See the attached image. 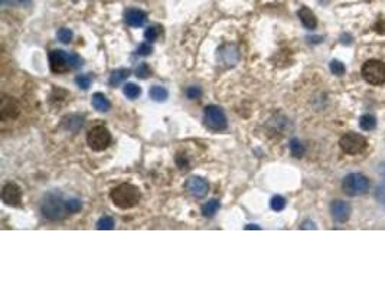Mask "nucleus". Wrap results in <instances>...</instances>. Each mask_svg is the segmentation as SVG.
Wrapping results in <instances>:
<instances>
[{
	"label": "nucleus",
	"mask_w": 385,
	"mask_h": 288,
	"mask_svg": "<svg viewBox=\"0 0 385 288\" xmlns=\"http://www.w3.org/2000/svg\"><path fill=\"white\" fill-rule=\"evenodd\" d=\"M49 66L54 74H64L71 69L83 66V58L76 54H69L62 49H54L49 52Z\"/></svg>",
	"instance_id": "f257e3e1"
},
{
	"label": "nucleus",
	"mask_w": 385,
	"mask_h": 288,
	"mask_svg": "<svg viewBox=\"0 0 385 288\" xmlns=\"http://www.w3.org/2000/svg\"><path fill=\"white\" fill-rule=\"evenodd\" d=\"M140 190L132 183H122L111 190V200L120 209H132L140 202Z\"/></svg>",
	"instance_id": "f03ea898"
},
{
	"label": "nucleus",
	"mask_w": 385,
	"mask_h": 288,
	"mask_svg": "<svg viewBox=\"0 0 385 288\" xmlns=\"http://www.w3.org/2000/svg\"><path fill=\"white\" fill-rule=\"evenodd\" d=\"M41 212L47 219H51V221L64 219L68 215L66 200H64V196L58 193V192H52V193L45 195L42 203H41Z\"/></svg>",
	"instance_id": "7ed1b4c3"
},
{
	"label": "nucleus",
	"mask_w": 385,
	"mask_h": 288,
	"mask_svg": "<svg viewBox=\"0 0 385 288\" xmlns=\"http://www.w3.org/2000/svg\"><path fill=\"white\" fill-rule=\"evenodd\" d=\"M369 186H371L369 179L362 173H349L342 183L343 192L348 196H354V197L366 195L369 192Z\"/></svg>",
	"instance_id": "20e7f679"
},
{
	"label": "nucleus",
	"mask_w": 385,
	"mask_h": 288,
	"mask_svg": "<svg viewBox=\"0 0 385 288\" xmlns=\"http://www.w3.org/2000/svg\"><path fill=\"white\" fill-rule=\"evenodd\" d=\"M361 74L368 84L382 85L385 83V64L378 59H369L362 65Z\"/></svg>",
	"instance_id": "39448f33"
},
{
	"label": "nucleus",
	"mask_w": 385,
	"mask_h": 288,
	"mask_svg": "<svg viewBox=\"0 0 385 288\" xmlns=\"http://www.w3.org/2000/svg\"><path fill=\"white\" fill-rule=\"evenodd\" d=\"M87 143L94 151H103L111 144V133L104 126H95L87 133Z\"/></svg>",
	"instance_id": "423d86ee"
},
{
	"label": "nucleus",
	"mask_w": 385,
	"mask_h": 288,
	"mask_svg": "<svg viewBox=\"0 0 385 288\" xmlns=\"http://www.w3.org/2000/svg\"><path fill=\"white\" fill-rule=\"evenodd\" d=\"M339 146L346 154L355 156L365 151L368 147V140L358 133H346L339 141Z\"/></svg>",
	"instance_id": "0eeeda50"
},
{
	"label": "nucleus",
	"mask_w": 385,
	"mask_h": 288,
	"mask_svg": "<svg viewBox=\"0 0 385 288\" xmlns=\"http://www.w3.org/2000/svg\"><path fill=\"white\" fill-rule=\"evenodd\" d=\"M204 121L207 124L208 129L214 131H222L225 130L228 126L226 115L222 108L216 107V105H209L204 111Z\"/></svg>",
	"instance_id": "6e6552de"
},
{
	"label": "nucleus",
	"mask_w": 385,
	"mask_h": 288,
	"mask_svg": "<svg viewBox=\"0 0 385 288\" xmlns=\"http://www.w3.org/2000/svg\"><path fill=\"white\" fill-rule=\"evenodd\" d=\"M2 200L8 206H20L22 203V190L16 183H6L2 190Z\"/></svg>",
	"instance_id": "1a4fd4ad"
},
{
	"label": "nucleus",
	"mask_w": 385,
	"mask_h": 288,
	"mask_svg": "<svg viewBox=\"0 0 385 288\" xmlns=\"http://www.w3.org/2000/svg\"><path fill=\"white\" fill-rule=\"evenodd\" d=\"M185 187L194 197H204L208 193L209 185L204 177L192 176L190 179H188Z\"/></svg>",
	"instance_id": "9d476101"
},
{
	"label": "nucleus",
	"mask_w": 385,
	"mask_h": 288,
	"mask_svg": "<svg viewBox=\"0 0 385 288\" xmlns=\"http://www.w3.org/2000/svg\"><path fill=\"white\" fill-rule=\"evenodd\" d=\"M20 108L18 102L9 97L2 98V107H0V117L2 120H13L19 115Z\"/></svg>",
	"instance_id": "9b49d317"
},
{
	"label": "nucleus",
	"mask_w": 385,
	"mask_h": 288,
	"mask_svg": "<svg viewBox=\"0 0 385 288\" xmlns=\"http://www.w3.org/2000/svg\"><path fill=\"white\" fill-rule=\"evenodd\" d=\"M330 212H332V216L333 219L338 223H345L348 222L349 219V215H351V208L346 202L343 200H333L332 202V206H330Z\"/></svg>",
	"instance_id": "f8f14e48"
},
{
	"label": "nucleus",
	"mask_w": 385,
	"mask_h": 288,
	"mask_svg": "<svg viewBox=\"0 0 385 288\" xmlns=\"http://www.w3.org/2000/svg\"><path fill=\"white\" fill-rule=\"evenodd\" d=\"M124 19H126V23L133 28H141L147 20V15L140 9H129L124 15Z\"/></svg>",
	"instance_id": "ddd939ff"
},
{
	"label": "nucleus",
	"mask_w": 385,
	"mask_h": 288,
	"mask_svg": "<svg viewBox=\"0 0 385 288\" xmlns=\"http://www.w3.org/2000/svg\"><path fill=\"white\" fill-rule=\"evenodd\" d=\"M299 18H300L303 26L306 29H309V30L315 29L316 28V25H318V20H316L315 13H313L309 8H306V6H303V8L299 10Z\"/></svg>",
	"instance_id": "4468645a"
},
{
	"label": "nucleus",
	"mask_w": 385,
	"mask_h": 288,
	"mask_svg": "<svg viewBox=\"0 0 385 288\" xmlns=\"http://www.w3.org/2000/svg\"><path fill=\"white\" fill-rule=\"evenodd\" d=\"M91 104H93V107H94L95 110L100 112L108 111V110H110V107H111V104H110V101H108V98H107L103 93H95L94 95H93Z\"/></svg>",
	"instance_id": "2eb2a0df"
},
{
	"label": "nucleus",
	"mask_w": 385,
	"mask_h": 288,
	"mask_svg": "<svg viewBox=\"0 0 385 288\" xmlns=\"http://www.w3.org/2000/svg\"><path fill=\"white\" fill-rule=\"evenodd\" d=\"M130 76V69H127V68H119V69H115L111 72L110 75V85H119L122 84L124 79H127Z\"/></svg>",
	"instance_id": "dca6fc26"
},
{
	"label": "nucleus",
	"mask_w": 385,
	"mask_h": 288,
	"mask_svg": "<svg viewBox=\"0 0 385 288\" xmlns=\"http://www.w3.org/2000/svg\"><path fill=\"white\" fill-rule=\"evenodd\" d=\"M359 127L364 131H371L376 127V118L372 114H364L359 118Z\"/></svg>",
	"instance_id": "f3484780"
},
{
	"label": "nucleus",
	"mask_w": 385,
	"mask_h": 288,
	"mask_svg": "<svg viewBox=\"0 0 385 288\" xmlns=\"http://www.w3.org/2000/svg\"><path fill=\"white\" fill-rule=\"evenodd\" d=\"M219 208H221L219 202L216 199H211V200H208L207 203L202 206V214H204V216H207V218H211V216H214L219 211Z\"/></svg>",
	"instance_id": "a211bd4d"
},
{
	"label": "nucleus",
	"mask_w": 385,
	"mask_h": 288,
	"mask_svg": "<svg viewBox=\"0 0 385 288\" xmlns=\"http://www.w3.org/2000/svg\"><path fill=\"white\" fill-rule=\"evenodd\" d=\"M123 93H124V95H126L127 98H130V100H136V98H139V97H140L141 88L139 87V85L133 84V83H129V84L124 85Z\"/></svg>",
	"instance_id": "6ab92c4d"
},
{
	"label": "nucleus",
	"mask_w": 385,
	"mask_h": 288,
	"mask_svg": "<svg viewBox=\"0 0 385 288\" xmlns=\"http://www.w3.org/2000/svg\"><path fill=\"white\" fill-rule=\"evenodd\" d=\"M149 95L155 101H165L168 98V90L160 87V85H155L151 87L150 91H149Z\"/></svg>",
	"instance_id": "aec40b11"
},
{
	"label": "nucleus",
	"mask_w": 385,
	"mask_h": 288,
	"mask_svg": "<svg viewBox=\"0 0 385 288\" xmlns=\"http://www.w3.org/2000/svg\"><path fill=\"white\" fill-rule=\"evenodd\" d=\"M290 151L294 157L300 158L304 154V146L301 144V141L299 139H291L290 141Z\"/></svg>",
	"instance_id": "412c9836"
},
{
	"label": "nucleus",
	"mask_w": 385,
	"mask_h": 288,
	"mask_svg": "<svg viewBox=\"0 0 385 288\" xmlns=\"http://www.w3.org/2000/svg\"><path fill=\"white\" fill-rule=\"evenodd\" d=\"M114 228V219L111 216L105 215L103 218H100V221L97 222V229L100 231H110Z\"/></svg>",
	"instance_id": "4be33fe9"
},
{
	"label": "nucleus",
	"mask_w": 385,
	"mask_h": 288,
	"mask_svg": "<svg viewBox=\"0 0 385 288\" xmlns=\"http://www.w3.org/2000/svg\"><path fill=\"white\" fill-rule=\"evenodd\" d=\"M83 208V202L76 197H72V199H68L66 200V209H68V214H76L80 212Z\"/></svg>",
	"instance_id": "5701e85b"
},
{
	"label": "nucleus",
	"mask_w": 385,
	"mask_h": 288,
	"mask_svg": "<svg viewBox=\"0 0 385 288\" xmlns=\"http://www.w3.org/2000/svg\"><path fill=\"white\" fill-rule=\"evenodd\" d=\"M75 83L80 88H83V90H88V88H90V85H91V83H93V76H91L90 74L80 75V76H76Z\"/></svg>",
	"instance_id": "b1692460"
},
{
	"label": "nucleus",
	"mask_w": 385,
	"mask_h": 288,
	"mask_svg": "<svg viewBox=\"0 0 385 288\" xmlns=\"http://www.w3.org/2000/svg\"><path fill=\"white\" fill-rule=\"evenodd\" d=\"M57 36L62 44H69V42L72 40V37H74V33H72V30H71V29L62 28L58 30Z\"/></svg>",
	"instance_id": "393cba45"
},
{
	"label": "nucleus",
	"mask_w": 385,
	"mask_h": 288,
	"mask_svg": "<svg viewBox=\"0 0 385 288\" xmlns=\"http://www.w3.org/2000/svg\"><path fill=\"white\" fill-rule=\"evenodd\" d=\"M150 74H151L150 68H149V65H147L146 62H143V64H140V65L136 68V76H137V78H140V79H146V78H149Z\"/></svg>",
	"instance_id": "a878e982"
},
{
	"label": "nucleus",
	"mask_w": 385,
	"mask_h": 288,
	"mask_svg": "<svg viewBox=\"0 0 385 288\" xmlns=\"http://www.w3.org/2000/svg\"><path fill=\"white\" fill-rule=\"evenodd\" d=\"M160 35V28L159 26H149V28L146 29V32H144V37H146V40H149V42H155Z\"/></svg>",
	"instance_id": "bb28decb"
},
{
	"label": "nucleus",
	"mask_w": 385,
	"mask_h": 288,
	"mask_svg": "<svg viewBox=\"0 0 385 288\" xmlns=\"http://www.w3.org/2000/svg\"><path fill=\"white\" fill-rule=\"evenodd\" d=\"M330 71H332L333 75L342 76V75H345V72H346V68H345V65L340 61H332L330 62Z\"/></svg>",
	"instance_id": "cd10ccee"
},
{
	"label": "nucleus",
	"mask_w": 385,
	"mask_h": 288,
	"mask_svg": "<svg viewBox=\"0 0 385 288\" xmlns=\"http://www.w3.org/2000/svg\"><path fill=\"white\" fill-rule=\"evenodd\" d=\"M270 206H272L273 211H283L286 208V199L283 196H274L270 202Z\"/></svg>",
	"instance_id": "c85d7f7f"
},
{
	"label": "nucleus",
	"mask_w": 385,
	"mask_h": 288,
	"mask_svg": "<svg viewBox=\"0 0 385 288\" xmlns=\"http://www.w3.org/2000/svg\"><path fill=\"white\" fill-rule=\"evenodd\" d=\"M201 95H202V90L199 87H197V85H192V87L186 88V97L190 98V100H197Z\"/></svg>",
	"instance_id": "c756f323"
},
{
	"label": "nucleus",
	"mask_w": 385,
	"mask_h": 288,
	"mask_svg": "<svg viewBox=\"0 0 385 288\" xmlns=\"http://www.w3.org/2000/svg\"><path fill=\"white\" fill-rule=\"evenodd\" d=\"M151 52H153V47H151L149 42H143V44H140L139 48H137V54L141 56L150 55Z\"/></svg>",
	"instance_id": "7c9ffc66"
},
{
	"label": "nucleus",
	"mask_w": 385,
	"mask_h": 288,
	"mask_svg": "<svg viewBox=\"0 0 385 288\" xmlns=\"http://www.w3.org/2000/svg\"><path fill=\"white\" fill-rule=\"evenodd\" d=\"M375 199L381 203H385V183H381L375 189Z\"/></svg>",
	"instance_id": "2f4dec72"
},
{
	"label": "nucleus",
	"mask_w": 385,
	"mask_h": 288,
	"mask_svg": "<svg viewBox=\"0 0 385 288\" xmlns=\"http://www.w3.org/2000/svg\"><path fill=\"white\" fill-rule=\"evenodd\" d=\"M245 229H260V226H257V225H248V226H245Z\"/></svg>",
	"instance_id": "473e14b6"
},
{
	"label": "nucleus",
	"mask_w": 385,
	"mask_h": 288,
	"mask_svg": "<svg viewBox=\"0 0 385 288\" xmlns=\"http://www.w3.org/2000/svg\"><path fill=\"white\" fill-rule=\"evenodd\" d=\"M384 173H385V169H384Z\"/></svg>",
	"instance_id": "72a5a7b5"
}]
</instances>
